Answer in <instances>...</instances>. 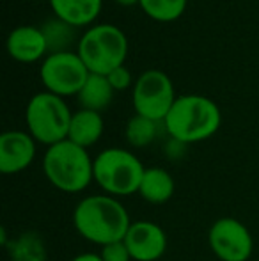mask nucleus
<instances>
[{"mask_svg": "<svg viewBox=\"0 0 259 261\" xmlns=\"http://www.w3.org/2000/svg\"><path fill=\"white\" fill-rule=\"evenodd\" d=\"M75 229L87 242L96 245H108L125 240L131 220L125 204L108 194L87 196L76 204L73 212Z\"/></svg>", "mask_w": 259, "mask_h": 261, "instance_id": "f257e3e1", "label": "nucleus"}, {"mask_svg": "<svg viewBox=\"0 0 259 261\" xmlns=\"http://www.w3.org/2000/svg\"><path fill=\"white\" fill-rule=\"evenodd\" d=\"M220 123L222 114L218 105L200 94L178 96L163 119L167 134L180 144H194L213 137L220 128Z\"/></svg>", "mask_w": 259, "mask_h": 261, "instance_id": "f03ea898", "label": "nucleus"}, {"mask_svg": "<svg viewBox=\"0 0 259 261\" xmlns=\"http://www.w3.org/2000/svg\"><path fill=\"white\" fill-rule=\"evenodd\" d=\"M46 179L64 194H78L94 181V160L85 148L71 141L50 146L43 156Z\"/></svg>", "mask_w": 259, "mask_h": 261, "instance_id": "7ed1b4c3", "label": "nucleus"}, {"mask_svg": "<svg viewBox=\"0 0 259 261\" xmlns=\"http://www.w3.org/2000/svg\"><path fill=\"white\" fill-rule=\"evenodd\" d=\"M76 54L91 73L107 76L116 68L125 66L128 57V38L112 23L93 25L78 39Z\"/></svg>", "mask_w": 259, "mask_h": 261, "instance_id": "20e7f679", "label": "nucleus"}, {"mask_svg": "<svg viewBox=\"0 0 259 261\" xmlns=\"http://www.w3.org/2000/svg\"><path fill=\"white\" fill-rule=\"evenodd\" d=\"M144 171L142 162L125 148L103 149L94 158V181L112 197L138 194Z\"/></svg>", "mask_w": 259, "mask_h": 261, "instance_id": "39448f33", "label": "nucleus"}, {"mask_svg": "<svg viewBox=\"0 0 259 261\" xmlns=\"http://www.w3.org/2000/svg\"><path fill=\"white\" fill-rule=\"evenodd\" d=\"M71 117L73 114L64 98L48 91L34 94L25 110L28 134L36 139V142H41L48 148L68 139Z\"/></svg>", "mask_w": 259, "mask_h": 261, "instance_id": "423d86ee", "label": "nucleus"}, {"mask_svg": "<svg viewBox=\"0 0 259 261\" xmlns=\"http://www.w3.org/2000/svg\"><path fill=\"white\" fill-rule=\"evenodd\" d=\"M131 98L137 116L149 117L158 123H163L174 101L178 100L172 80L160 69H146L142 75H138L133 84Z\"/></svg>", "mask_w": 259, "mask_h": 261, "instance_id": "0eeeda50", "label": "nucleus"}, {"mask_svg": "<svg viewBox=\"0 0 259 261\" xmlns=\"http://www.w3.org/2000/svg\"><path fill=\"white\" fill-rule=\"evenodd\" d=\"M91 71L76 52L48 54L43 59L39 76L46 91L57 96H76L83 84L87 82Z\"/></svg>", "mask_w": 259, "mask_h": 261, "instance_id": "6e6552de", "label": "nucleus"}, {"mask_svg": "<svg viewBox=\"0 0 259 261\" xmlns=\"http://www.w3.org/2000/svg\"><path fill=\"white\" fill-rule=\"evenodd\" d=\"M208 245L220 261H247L252 256L254 238L238 219L220 217L208 231Z\"/></svg>", "mask_w": 259, "mask_h": 261, "instance_id": "1a4fd4ad", "label": "nucleus"}, {"mask_svg": "<svg viewBox=\"0 0 259 261\" xmlns=\"http://www.w3.org/2000/svg\"><path fill=\"white\" fill-rule=\"evenodd\" d=\"M125 244L133 261H158L167 251V234L158 224L138 220L131 222Z\"/></svg>", "mask_w": 259, "mask_h": 261, "instance_id": "9d476101", "label": "nucleus"}, {"mask_svg": "<svg viewBox=\"0 0 259 261\" xmlns=\"http://www.w3.org/2000/svg\"><path fill=\"white\" fill-rule=\"evenodd\" d=\"M36 158V139L28 132L9 130L0 135V171L18 174Z\"/></svg>", "mask_w": 259, "mask_h": 261, "instance_id": "9b49d317", "label": "nucleus"}, {"mask_svg": "<svg viewBox=\"0 0 259 261\" xmlns=\"http://www.w3.org/2000/svg\"><path fill=\"white\" fill-rule=\"evenodd\" d=\"M7 54L11 59L23 64L41 61L50 54L43 29L32 27V25H21L13 29L7 36Z\"/></svg>", "mask_w": 259, "mask_h": 261, "instance_id": "f8f14e48", "label": "nucleus"}, {"mask_svg": "<svg viewBox=\"0 0 259 261\" xmlns=\"http://www.w3.org/2000/svg\"><path fill=\"white\" fill-rule=\"evenodd\" d=\"M50 6L57 20L80 29L100 16L103 0H50Z\"/></svg>", "mask_w": 259, "mask_h": 261, "instance_id": "ddd939ff", "label": "nucleus"}, {"mask_svg": "<svg viewBox=\"0 0 259 261\" xmlns=\"http://www.w3.org/2000/svg\"><path fill=\"white\" fill-rule=\"evenodd\" d=\"M103 117L100 112L94 110L80 109L73 114L71 124H69L68 141L75 142L80 148H91L94 146L103 135Z\"/></svg>", "mask_w": 259, "mask_h": 261, "instance_id": "4468645a", "label": "nucleus"}, {"mask_svg": "<svg viewBox=\"0 0 259 261\" xmlns=\"http://www.w3.org/2000/svg\"><path fill=\"white\" fill-rule=\"evenodd\" d=\"M174 194V179L165 169L149 167L144 171L138 196L149 204H163L172 197Z\"/></svg>", "mask_w": 259, "mask_h": 261, "instance_id": "2eb2a0df", "label": "nucleus"}, {"mask_svg": "<svg viewBox=\"0 0 259 261\" xmlns=\"http://www.w3.org/2000/svg\"><path fill=\"white\" fill-rule=\"evenodd\" d=\"M76 98H78V103L82 109L101 114V110L107 109L110 105L112 98H114V87L110 86L105 75L91 73L87 82L83 84L80 93L76 94Z\"/></svg>", "mask_w": 259, "mask_h": 261, "instance_id": "dca6fc26", "label": "nucleus"}, {"mask_svg": "<svg viewBox=\"0 0 259 261\" xmlns=\"http://www.w3.org/2000/svg\"><path fill=\"white\" fill-rule=\"evenodd\" d=\"M6 245L11 261H46V245L34 231L21 233Z\"/></svg>", "mask_w": 259, "mask_h": 261, "instance_id": "f3484780", "label": "nucleus"}, {"mask_svg": "<svg viewBox=\"0 0 259 261\" xmlns=\"http://www.w3.org/2000/svg\"><path fill=\"white\" fill-rule=\"evenodd\" d=\"M156 132H158V121L135 114L126 124L125 137L133 148H146L156 139Z\"/></svg>", "mask_w": 259, "mask_h": 261, "instance_id": "a211bd4d", "label": "nucleus"}, {"mask_svg": "<svg viewBox=\"0 0 259 261\" xmlns=\"http://www.w3.org/2000/svg\"><path fill=\"white\" fill-rule=\"evenodd\" d=\"M188 0H140L138 6L155 21H174L185 13Z\"/></svg>", "mask_w": 259, "mask_h": 261, "instance_id": "6ab92c4d", "label": "nucleus"}, {"mask_svg": "<svg viewBox=\"0 0 259 261\" xmlns=\"http://www.w3.org/2000/svg\"><path fill=\"white\" fill-rule=\"evenodd\" d=\"M73 29L75 27H71V25L64 23V21H61V20L48 21L46 27H43V32H45V36H46V41H48L50 54L69 52L66 46L71 43Z\"/></svg>", "mask_w": 259, "mask_h": 261, "instance_id": "aec40b11", "label": "nucleus"}, {"mask_svg": "<svg viewBox=\"0 0 259 261\" xmlns=\"http://www.w3.org/2000/svg\"><path fill=\"white\" fill-rule=\"evenodd\" d=\"M100 256L103 261H131L130 251L126 247L125 240L112 242L108 245H103L100 251Z\"/></svg>", "mask_w": 259, "mask_h": 261, "instance_id": "412c9836", "label": "nucleus"}, {"mask_svg": "<svg viewBox=\"0 0 259 261\" xmlns=\"http://www.w3.org/2000/svg\"><path fill=\"white\" fill-rule=\"evenodd\" d=\"M107 79H108V82H110V86L114 87V91H125V89H128L131 84H135L133 80H131V73L128 71L126 66L116 68L112 73H108Z\"/></svg>", "mask_w": 259, "mask_h": 261, "instance_id": "4be33fe9", "label": "nucleus"}, {"mask_svg": "<svg viewBox=\"0 0 259 261\" xmlns=\"http://www.w3.org/2000/svg\"><path fill=\"white\" fill-rule=\"evenodd\" d=\"M71 261H103V259H101V256L96 254V252H83V254L75 256Z\"/></svg>", "mask_w": 259, "mask_h": 261, "instance_id": "5701e85b", "label": "nucleus"}, {"mask_svg": "<svg viewBox=\"0 0 259 261\" xmlns=\"http://www.w3.org/2000/svg\"><path fill=\"white\" fill-rule=\"evenodd\" d=\"M121 6H135V4H140V0H116Z\"/></svg>", "mask_w": 259, "mask_h": 261, "instance_id": "b1692460", "label": "nucleus"}]
</instances>
